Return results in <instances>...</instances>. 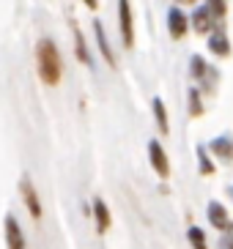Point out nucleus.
Instances as JSON below:
<instances>
[{"label":"nucleus","mask_w":233,"mask_h":249,"mask_svg":"<svg viewBox=\"0 0 233 249\" xmlns=\"http://www.w3.org/2000/svg\"><path fill=\"white\" fill-rule=\"evenodd\" d=\"M154 118H156L159 132L168 134L170 132V124H168V110H165V102H162V99H154Z\"/></svg>","instance_id":"nucleus-12"},{"label":"nucleus","mask_w":233,"mask_h":249,"mask_svg":"<svg viewBox=\"0 0 233 249\" xmlns=\"http://www.w3.org/2000/svg\"><path fill=\"white\" fill-rule=\"evenodd\" d=\"M190 110H192V115H203V104H200V96H197L195 88L190 90Z\"/></svg>","instance_id":"nucleus-17"},{"label":"nucleus","mask_w":233,"mask_h":249,"mask_svg":"<svg viewBox=\"0 0 233 249\" xmlns=\"http://www.w3.org/2000/svg\"><path fill=\"white\" fill-rule=\"evenodd\" d=\"M197 161H200V173H203V176H212V173H214V164L209 161V156H206V148H203V145L197 148Z\"/></svg>","instance_id":"nucleus-16"},{"label":"nucleus","mask_w":233,"mask_h":249,"mask_svg":"<svg viewBox=\"0 0 233 249\" xmlns=\"http://www.w3.org/2000/svg\"><path fill=\"white\" fill-rule=\"evenodd\" d=\"M206 6L214 17H225V0H206Z\"/></svg>","instance_id":"nucleus-18"},{"label":"nucleus","mask_w":233,"mask_h":249,"mask_svg":"<svg viewBox=\"0 0 233 249\" xmlns=\"http://www.w3.org/2000/svg\"><path fill=\"white\" fill-rule=\"evenodd\" d=\"M187 28H190V22H187V14H184L178 6H173L168 11V30L173 38H184L187 36Z\"/></svg>","instance_id":"nucleus-4"},{"label":"nucleus","mask_w":233,"mask_h":249,"mask_svg":"<svg viewBox=\"0 0 233 249\" xmlns=\"http://www.w3.org/2000/svg\"><path fill=\"white\" fill-rule=\"evenodd\" d=\"M19 189H22V197H25V205H28V211L33 213V219H39V216H41V203H39L36 189L30 186V181H28V178H25V181L19 183Z\"/></svg>","instance_id":"nucleus-7"},{"label":"nucleus","mask_w":233,"mask_h":249,"mask_svg":"<svg viewBox=\"0 0 233 249\" xmlns=\"http://www.w3.org/2000/svg\"><path fill=\"white\" fill-rule=\"evenodd\" d=\"M94 216H96L99 233H104V230L110 227V211H107V205H104V200H99V197L94 200Z\"/></svg>","instance_id":"nucleus-11"},{"label":"nucleus","mask_w":233,"mask_h":249,"mask_svg":"<svg viewBox=\"0 0 233 249\" xmlns=\"http://www.w3.org/2000/svg\"><path fill=\"white\" fill-rule=\"evenodd\" d=\"M82 3H85L88 8H99V0H82Z\"/></svg>","instance_id":"nucleus-20"},{"label":"nucleus","mask_w":233,"mask_h":249,"mask_svg":"<svg viewBox=\"0 0 233 249\" xmlns=\"http://www.w3.org/2000/svg\"><path fill=\"white\" fill-rule=\"evenodd\" d=\"M187 235H190V241H192V247H195V249H209V247H206V235H203L200 227H190Z\"/></svg>","instance_id":"nucleus-15"},{"label":"nucleus","mask_w":233,"mask_h":249,"mask_svg":"<svg viewBox=\"0 0 233 249\" xmlns=\"http://www.w3.org/2000/svg\"><path fill=\"white\" fill-rule=\"evenodd\" d=\"M209 50H212L214 55H219V58H228V55H231V41H228V36L222 30H217V33L209 36Z\"/></svg>","instance_id":"nucleus-9"},{"label":"nucleus","mask_w":233,"mask_h":249,"mask_svg":"<svg viewBox=\"0 0 233 249\" xmlns=\"http://www.w3.org/2000/svg\"><path fill=\"white\" fill-rule=\"evenodd\" d=\"M36 69L44 85H58L60 82V55L58 47L50 38H41L36 44Z\"/></svg>","instance_id":"nucleus-1"},{"label":"nucleus","mask_w":233,"mask_h":249,"mask_svg":"<svg viewBox=\"0 0 233 249\" xmlns=\"http://www.w3.org/2000/svg\"><path fill=\"white\" fill-rule=\"evenodd\" d=\"M209 222H212L217 230H231V219H228L225 208L219 203H209Z\"/></svg>","instance_id":"nucleus-10"},{"label":"nucleus","mask_w":233,"mask_h":249,"mask_svg":"<svg viewBox=\"0 0 233 249\" xmlns=\"http://www.w3.org/2000/svg\"><path fill=\"white\" fill-rule=\"evenodd\" d=\"M74 50H77V58H80L85 66H94V60H91V55H88V47H85V38H82L80 28H74Z\"/></svg>","instance_id":"nucleus-13"},{"label":"nucleus","mask_w":233,"mask_h":249,"mask_svg":"<svg viewBox=\"0 0 233 249\" xmlns=\"http://www.w3.org/2000/svg\"><path fill=\"white\" fill-rule=\"evenodd\" d=\"M212 11H209V6H200V8H195V14H192V28L197 30V33H209L212 30Z\"/></svg>","instance_id":"nucleus-8"},{"label":"nucleus","mask_w":233,"mask_h":249,"mask_svg":"<svg viewBox=\"0 0 233 249\" xmlns=\"http://www.w3.org/2000/svg\"><path fill=\"white\" fill-rule=\"evenodd\" d=\"M94 33H96V44H99V52H102V58L107 60V66L116 69V55H113V47L107 41V33H104V25L99 19H94Z\"/></svg>","instance_id":"nucleus-6"},{"label":"nucleus","mask_w":233,"mask_h":249,"mask_svg":"<svg viewBox=\"0 0 233 249\" xmlns=\"http://www.w3.org/2000/svg\"><path fill=\"white\" fill-rule=\"evenodd\" d=\"M118 28H121L124 47L135 44V22H132V6H129V0H118Z\"/></svg>","instance_id":"nucleus-2"},{"label":"nucleus","mask_w":233,"mask_h":249,"mask_svg":"<svg viewBox=\"0 0 233 249\" xmlns=\"http://www.w3.org/2000/svg\"><path fill=\"white\" fill-rule=\"evenodd\" d=\"M212 151L217 156H222V159H233V142H231V137H217L212 142Z\"/></svg>","instance_id":"nucleus-14"},{"label":"nucleus","mask_w":233,"mask_h":249,"mask_svg":"<svg viewBox=\"0 0 233 249\" xmlns=\"http://www.w3.org/2000/svg\"><path fill=\"white\" fill-rule=\"evenodd\" d=\"M178 3H192V0H178Z\"/></svg>","instance_id":"nucleus-21"},{"label":"nucleus","mask_w":233,"mask_h":249,"mask_svg":"<svg viewBox=\"0 0 233 249\" xmlns=\"http://www.w3.org/2000/svg\"><path fill=\"white\" fill-rule=\"evenodd\" d=\"M6 247L8 249H25V235L19 230V222L11 213L6 216Z\"/></svg>","instance_id":"nucleus-5"},{"label":"nucleus","mask_w":233,"mask_h":249,"mask_svg":"<svg viewBox=\"0 0 233 249\" xmlns=\"http://www.w3.org/2000/svg\"><path fill=\"white\" fill-rule=\"evenodd\" d=\"M148 154H151V164H154V170H156V176L170 178V161H168V156H165V151H162V145L156 140L148 142Z\"/></svg>","instance_id":"nucleus-3"},{"label":"nucleus","mask_w":233,"mask_h":249,"mask_svg":"<svg viewBox=\"0 0 233 249\" xmlns=\"http://www.w3.org/2000/svg\"><path fill=\"white\" fill-rule=\"evenodd\" d=\"M203 74H206V63H203V58H200V55H195V58H192V77H197V80H200Z\"/></svg>","instance_id":"nucleus-19"}]
</instances>
